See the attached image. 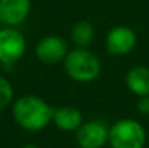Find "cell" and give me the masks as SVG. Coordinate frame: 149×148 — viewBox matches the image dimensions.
<instances>
[{
    "instance_id": "8",
    "label": "cell",
    "mask_w": 149,
    "mask_h": 148,
    "mask_svg": "<svg viewBox=\"0 0 149 148\" xmlns=\"http://www.w3.org/2000/svg\"><path fill=\"white\" fill-rule=\"evenodd\" d=\"M31 9V0H0V23L16 28L28 19Z\"/></svg>"
},
{
    "instance_id": "14",
    "label": "cell",
    "mask_w": 149,
    "mask_h": 148,
    "mask_svg": "<svg viewBox=\"0 0 149 148\" xmlns=\"http://www.w3.org/2000/svg\"><path fill=\"white\" fill-rule=\"evenodd\" d=\"M22 148H38L36 145H25V147H22Z\"/></svg>"
},
{
    "instance_id": "12",
    "label": "cell",
    "mask_w": 149,
    "mask_h": 148,
    "mask_svg": "<svg viewBox=\"0 0 149 148\" xmlns=\"http://www.w3.org/2000/svg\"><path fill=\"white\" fill-rule=\"evenodd\" d=\"M13 93L15 92L12 83L3 76H0V110L7 107L13 102Z\"/></svg>"
},
{
    "instance_id": "10",
    "label": "cell",
    "mask_w": 149,
    "mask_h": 148,
    "mask_svg": "<svg viewBox=\"0 0 149 148\" xmlns=\"http://www.w3.org/2000/svg\"><path fill=\"white\" fill-rule=\"evenodd\" d=\"M127 89L138 97L149 96V67L135 65L132 67L125 77Z\"/></svg>"
},
{
    "instance_id": "7",
    "label": "cell",
    "mask_w": 149,
    "mask_h": 148,
    "mask_svg": "<svg viewBox=\"0 0 149 148\" xmlns=\"http://www.w3.org/2000/svg\"><path fill=\"white\" fill-rule=\"evenodd\" d=\"M75 141L80 148H103L109 142V129L100 121L83 122L75 131Z\"/></svg>"
},
{
    "instance_id": "5",
    "label": "cell",
    "mask_w": 149,
    "mask_h": 148,
    "mask_svg": "<svg viewBox=\"0 0 149 148\" xmlns=\"http://www.w3.org/2000/svg\"><path fill=\"white\" fill-rule=\"evenodd\" d=\"M136 44H138L136 32L125 25L113 26L106 35V49L110 55L114 57H123L130 54L136 48Z\"/></svg>"
},
{
    "instance_id": "11",
    "label": "cell",
    "mask_w": 149,
    "mask_h": 148,
    "mask_svg": "<svg viewBox=\"0 0 149 148\" xmlns=\"http://www.w3.org/2000/svg\"><path fill=\"white\" fill-rule=\"evenodd\" d=\"M94 39V26L88 20H78L71 28V41L75 47L88 48Z\"/></svg>"
},
{
    "instance_id": "1",
    "label": "cell",
    "mask_w": 149,
    "mask_h": 148,
    "mask_svg": "<svg viewBox=\"0 0 149 148\" xmlns=\"http://www.w3.org/2000/svg\"><path fill=\"white\" fill-rule=\"evenodd\" d=\"M54 116V107L35 95H25L13 102V118L20 128L29 132L45 129Z\"/></svg>"
},
{
    "instance_id": "4",
    "label": "cell",
    "mask_w": 149,
    "mask_h": 148,
    "mask_svg": "<svg viewBox=\"0 0 149 148\" xmlns=\"http://www.w3.org/2000/svg\"><path fill=\"white\" fill-rule=\"evenodd\" d=\"M26 51V39L20 31L12 26L0 29V62L12 65L17 62Z\"/></svg>"
},
{
    "instance_id": "2",
    "label": "cell",
    "mask_w": 149,
    "mask_h": 148,
    "mask_svg": "<svg viewBox=\"0 0 149 148\" xmlns=\"http://www.w3.org/2000/svg\"><path fill=\"white\" fill-rule=\"evenodd\" d=\"M62 62L67 76L77 83H91L99 79L101 73L99 57L88 48L75 47L70 49Z\"/></svg>"
},
{
    "instance_id": "13",
    "label": "cell",
    "mask_w": 149,
    "mask_h": 148,
    "mask_svg": "<svg viewBox=\"0 0 149 148\" xmlns=\"http://www.w3.org/2000/svg\"><path fill=\"white\" fill-rule=\"evenodd\" d=\"M136 109L145 115V116H149V96H142L139 97L138 103H136Z\"/></svg>"
},
{
    "instance_id": "3",
    "label": "cell",
    "mask_w": 149,
    "mask_h": 148,
    "mask_svg": "<svg viewBox=\"0 0 149 148\" xmlns=\"http://www.w3.org/2000/svg\"><path fill=\"white\" fill-rule=\"evenodd\" d=\"M109 144L111 148H145L146 131L135 119H120L109 129Z\"/></svg>"
},
{
    "instance_id": "9",
    "label": "cell",
    "mask_w": 149,
    "mask_h": 148,
    "mask_svg": "<svg viewBox=\"0 0 149 148\" xmlns=\"http://www.w3.org/2000/svg\"><path fill=\"white\" fill-rule=\"evenodd\" d=\"M52 122L55 126L65 132L77 131L83 123V113L80 109L74 106H62L58 109H54Z\"/></svg>"
},
{
    "instance_id": "6",
    "label": "cell",
    "mask_w": 149,
    "mask_h": 148,
    "mask_svg": "<svg viewBox=\"0 0 149 148\" xmlns=\"http://www.w3.org/2000/svg\"><path fill=\"white\" fill-rule=\"evenodd\" d=\"M68 42L58 35H47L39 39V42L35 47L36 58L48 65L58 64L64 61V58L68 54Z\"/></svg>"
}]
</instances>
